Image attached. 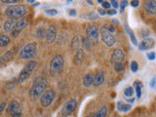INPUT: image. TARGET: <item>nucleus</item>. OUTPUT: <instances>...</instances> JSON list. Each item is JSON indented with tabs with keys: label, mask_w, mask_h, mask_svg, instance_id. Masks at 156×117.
I'll use <instances>...</instances> for the list:
<instances>
[{
	"label": "nucleus",
	"mask_w": 156,
	"mask_h": 117,
	"mask_svg": "<svg viewBox=\"0 0 156 117\" xmlns=\"http://www.w3.org/2000/svg\"><path fill=\"white\" fill-rule=\"evenodd\" d=\"M110 4L112 5V6H113V8H114V9H116V8H118V7H119L118 2L115 1V0H111V1H110Z\"/></svg>",
	"instance_id": "58836bf2"
},
{
	"label": "nucleus",
	"mask_w": 156,
	"mask_h": 117,
	"mask_svg": "<svg viewBox=\"0 0 156 117\" xmlns=\"http://www.w3.org/2000/svg\"><path fill=\"white\" fill-rule=\"evenodd\" d=\"M114 69H115V71H117V72H120V71H122L124 69V65L123 63H114Z\"/></svg>",
	"instance_id": "c756f323"
},
{
	"label": "nucleus",
	"mask_w": 156,
	"mask_h": 117,
	"mask_svg": "<svg viewBox=\"0 0 156 117\" xmlns=\"http://www.w3.org/2000/svg\"><path fill=\"white\" fill-rule=\"evenodd\" d=\"M87 3H89L90 5H94V4H93V2H92V1H87Z\"/></svg>",
	"instance_id": "09e8293b"
},
{
	"label": "nucleus",
	"mask_w": 156,
	"mask_h": 117,
	"mask_svg": "<svg viewBox=\"0 0 156 117\" xmlns=\"http://www.w3.org/2000/svg\"><path fill=\"white\" fill-rule=\"evenodd\" d=\"M27 2H28V3H33L34 1H33V0H27Z\"/></svg>",
	"instance_id": "de8ad7c7"
},
{
	"label": "nucleus",
	"mask_w": 156,
	"mask_h": 117,
	"mask_svg": "<svg viewBox=\"0 0 156 117\" xmlns=\"http://www.w3.org/2000/svg\"><path fill=\"white\" fill-rule=\"evenodd\" d=\"M65 65V58L62 56L58 55L53 58V60L50 62V73L52 76H56L60 73Z\"/></svg>",
	"instance_id": "7ed1b4c3"
},
{
	"label": "nucleus",
	"mask_w": 156,
	"mask_h": 117,
	"mask_svg": "<svg viewBox=\"0 0 156 117\" xmlns=\"http://www.w3.org/2000/svg\"><path fill=\"white\" fill-rule=\"evenodd\" d=\"M76 106H77V101H76V100H74V99L68 100L62 106V109H61V114H62V117L70 116L73 113V111L76 109Z\"/></svg>",
	"instance_id": "0eeeda50"
},
{
	"label": "nucleus",
	"mask_w": 156,
	"mask_h": 117,
	"mask_svg": "<svg viewBox=\"0 0 156 117\" xmlns=\"http://www.w3.org/2000/svg\"><path fill=\"white\" fill-rule=\"evenodd\" d=\"M36 54V44L29 43L24 46L20 52V58L22 60H31Z\"/></svg>",
	"instance_id": "39448f33"
},
{
	"label": "nucleus",
	"mask_w": 156,
	"mask_h": 117,
	"mask_svg": "<svg viewBox=\"0 0 156 117\" xmlns=\"http://www.w3.org/2000/svg\"><path fill=\"white\" fill-rule=\"evenodd\" d=\"M134 89L136 91V98L140 99L141 95H143V84H141L140 81H135L134 82Z\"/></svg>",
	"instance_id": "a211bd4d"
},
{
	"label": "nucleus",
	"mask_w": 156,
	"mask_h": 117,
	"mask_svg": "<svg viewBox=\"0 0 156 117\" xmlns=\"http://www.w3.org/2000/svg\"><path fill=\"white\" fill-rule=\"evenodd\" d=\"M98 12H99V14L101 15V16H105V15L106 14L105 10V9H101V8H99V9H98Z\"/></svg>",
	"instance_id": "a19ab883"
},
{
	"label": "nucleus",
	"mask_w": 156,
	"mask_h": 117,
	"mask_svg": "<svg viewBox=\"0 0 156 117\" xmlns=\"http://www.w3.org/2000/svg\"><path fill=\"white\" fill-rule=\"evenodd\" d=\"M70 46L72 50H78V48L80 46V39L78 36H74L72 38V41L70 43Z\"/></svg>",
	"instance_id": "b1692460"
},
{
	"label": "nucleus",
	"mask_w": 156,
	"mask_h": 117,
	"mask_svg": "<svg viewBox=\"0 0 156 117\" xmlns=\"http://www.w3.org/2000/svg\"><path fill=\"white\" fill-rule=\"evenodd\" d=\"M15 26V23H14V20H11V19H9L7 20L6 22L4 23L3 24V30L5 32H11L12 31V29Z\"/></svg>",
	"instance_id": "aec40b11"
},
{
	"label": "nucleus",
	"mask_w": 156,
	"mask_h": 117,
	"mask_svg": "<svg viewBox=\"0 0 156 117\" xmlns=\"http://www.w3.org/2000/svg\"><path fill=\"white\" fill-rule=\"evenodd\" d=\"M2 3H8V4H16L18 3L17 0H1Z\"/></svg>",
	"instance_id": "e433bc0d"
},
{
	"label": "nucleus",
	"mask_w": 156,
	"mask_h": 117,
	"mask_svg": "<svg viewBox=\"0 0 156 117\" xmlns=\"http://www.w3.org/2000/svg\"><path fill=\"white\" fill-rule=\"evenodd\" d=\"M155 53L154 52H150V53H148L147 54V58H148V60H150V61H153L154 58H155Z\"/></svg>",
	"instance_id": "c9c22d12"
},
{
	"label": "nucleus",
	"mask_w": 156,
	"mask_h": 117,
	"mask_svg": "<svg viewBox=\"0 0 156 117\" xmlns=\"http://www.w3.org/2000/svg\"><path fill=\"white\" fill-rule=\"evenodd\" d=\"M83 58H84V51H83L82 49H78L74 56V62L76 65H79V63L82 62Z\"/></svg>",
	"instance_id": "4be33fe9"
},
{
	"label": "nucleus",
	"mask_w": 156,
	"mask_h": 117,
	"mask_svg": "<svg viewBox=\"0 0 156 117\" xmlns=\"http://www.w3.org/2000/svg\"><path fill=\"white\" fill-rule=\"evenodd\" d=\"M28 23V21L27 18H23L21 20H18V21L15 23V26L11 31V35L13 37H18L24 28L27 27Z\"/></svg>",
	"instance_id": "9d476101"
},
{
	"label": "nucleus",
	"mask_w": 156,
	"mask_h": 117,
	"mask_svg": "<svg viewBox=\"0 0 156 117\" xmlns=\"http://www.w3.org/2000/svg\"><path fill=\"white\" fill-rule=\"evenodd\" d=\"M56 98V92L50 89V90H46V92L41 96L40 98V104L43 107H49L52 102L54 101Z\"/></svg>",
	"instance_id": "6e6552de"
},
{
	"label": "nucleus",
	"mask_w": 156,
	"mask_h": 117,
	"mask_svg": "<svg viewBox=\"0 0 156 117\" xmlns=\"http://www.w3.org/2000/svg\"><path fill=\"white\" fill-rule=\"evenodd\" d=\"M139 69V65H138V62L133 61L131 62V70L133 71V72H136Z\"/></svg>",
	"instance_id": "7c9ffc66"
},
{
	"label": "nucleus",
	"mask_w": 156,
	"mask_h": 117,
	"mask_svg": "<svg viewBox=\"0 0 156 117\" xmlns=\"http://www.w3.org/2000/svg\"><path fill=\"white\" fill-rule=\"evenodd\" d=\"M87 18L89 19L90 21H96V20H98V18H99V16H98L96 12H91V13L87 16Z\"/></svg>",
	"instance_id": "2f4dec72"
},
{
	"label": "nucleus",
	"mask_w": 156,
	"mask_h": 117,
	"mask_svg": "<svg viewBox=\"0 0 156 117\" xmlns=\"http://www.w3.org/2000/svg\"><path fill=\"white\" fill-rule=\"evenodd\" d=\"M106 114H107V107L105 105L101 108H100V110L96 112V113H92L90 115H88L87 117H105Z\"/></svg>",
	"instance_id": "412c9836"
},
{
	"label": "nucleus",
	"mask_w": 156,
	"mask_h": 117,
	"mask_svg": "<svg viewBox=\"0 0 156 117\" xmlns=\"http://www.w3.org/2000/svg\"><path fill=\"white\" fill-rule=\"evenodd\" d=\"M105 81V73L104 72H98L94 76V86H100Z\"/></svg>",
	"instance_id": "f3484780"
},
{
	"label": "nucleus",
	"mask_w": 156,
	"mask_h": 117,
	"mask_svg": "<svg viewBox=\"0 0 156 117\" xmlns=\"http://www.w3.org/2000/svg\"><path fill=\"white\" fill-rule=\"evenodd\" d=\"M48 85V80L44 76H38L34 79L32 86L29 90V97L33 100H37L46 92V88Z\"/></svg>",
	"instance_id": "f257e3e1"
},
{
	"label": "nucleus",
	"mask_w": 156,
	"mask_h": 117,
	"mask_svg": "<svg viewBox=\"0 0 156 117\" xmlns=\"http://www.w3.org/2000/svg\"><path fill=\"white\" fill-rule=\"evenodd\" d=\"M132 108V105L129 104H125L123 101H118L117 102V109L120 112H127Z\"/></svg>",
	"instance_id": "6ab92c4d"
},
{
	"label": "nucleus",
	"mask_w": 156,
	"mask_h": 117,
	"mask_svg": "<svg viewBox=\"0 0 156 117\" xmlns=\"http://www.w3.org/2000/svg\"><path fill=\"white\" fill-rule=\"evenodd\" d=\"M127 4H128V2L127 1H122L121 2V8H120V13H123L124 12V9L126 8Z\"/></svg>",
	"instance_id": "f704fd0d"
},
{
	"label": "nucleus",
	"mask_w": 156,
	"mask_h": 117,
	"mask_svg": "<svg viewBox=\"0 0 156 117\" xmlns=\"http://www.w3.org/2000/svg\"><path fill=\"white\" fill-rule=\"evenodd\" d=\"M139 4H140V1H138V0H133V1H131L132 7H138Z\"/></svg>",
	"instance_id": "4c0bfd02"
},
{
	"label": "nucleus",
	"mask_w": 156,
	"mask_h": 117,
	"mask_svg": "<svg viewBox=\"0 0 156 117\" xmlns=\"http://www.w3.org/2000/svg\"><path fill=\"white\" fill-rule=\"evenodd\" d=\"M10 38L7 36V35H1L0 36V47L1 48H3V47H5V46H7L8 44L10 43Z\"/></svg>",
	"instance_id": "393cba45"
},
{
	"label": "nucleus",
	"mask_w": 156,
	"mask_h": 117,
	"mask_svg": "<svg viewBox=\"0 0 156 117\" xmlns=\"http://www.w3.org/2000/svg\"><path fill=\"white\" fill-rule=\"evenodd\" d=\"M28 12V9L27 5L23 4H18V5H12L9 6L5 10V15L11 20H17V19H23V16H26Z\"/></svg>",
	"instance_id": "f03ea898"
},
{
	"label": "nucleus",
	"mask_w": 156,
	"mask_h": 117,
	"mask_svg": "<svg viewBox=\"0 0 156 117\" xmlns=\"http://www.w3.org/2000/svg\"><path fill=\"white\" fill-rule=\"evenodd\" d=\"M144 10L149 15L156 14V1H145L144 4Z\"/></svg>",
	"instance_id": "2eb2a0df"
},
{
	"label": "nucleus",
	"mask_w": 156,
	"mask_h": 117,
	"mask_svg": "<svg viewBox=\"0 0 156 117\" xmlns=\"http://www.w3.org/2000/svg\"><path fill=\"white\" fill-rule=\"evenodd\" d=\"M125 61V54L121 49H115L111 54V62L113 63H123Z\"/></svg>",
	"instance_id": "f8f14e48"
},
{
	"label": "nucleus",
	"mask_w": 156,
	"mask_h": 117,
	"mask_svg": "<svg viewBox=\"0 0 156 117\" xmlns=\"http://www.w3.org/2000/svg\"><path fill=\"white\" fill-rule=\"evenodd\" d=\"M13 53H14V50H13V49H11L10 51H8L5 54H3V55L1 56V58H0V63H1V65H4L5 62H8L10 58H12Z\"/></svg>",
	"instance_id": "5701e85b"
},
{
	"label": "nucleus",
	"mask_w": 156,
	"mask_h": 117,
	"mask_svg": "<svg viewBox=\"0 0 156 117\" xmlns=\"http://www.w3.org/2000/svg\"><path fill=\"white\" fill-rule=\"evenodd\" d=\"M107 29H108V30L112 33V32H114V30H115V29H114V27L113 26H110V27H107Z\"/></svg>",
	"instance_id": "c03bdc74"
},
{
	"label": "nucleus",
	"mask_w": 156,
	"mask_h": 117,
	"mask_svg": "<svg viewBox=\"0 0 156 117\" xmlns=\"http://www.w3.org/2000/svg\"><path fill=\"white\" fill-rule=\"evenodd\" d=\"M101 39L104 43L106 46L108 47H112L115 44V38L112 35V33L107 29V27L105 26L101 27Z\"/></svg>",
	"instance_id": "1a4fd4ad"
},
{
	"label": "nucleus",
	"mask_w": 156,
	"mask_h": 117,
	"mask_svg": "<svg viewBox=\"0 0 156 117\" xmlns=\"http://www.w3.org/2000/svg\"><path fill=\"white\" fill-rule=\"evenodd\" d=\"M154 47V40L152 38H145L143 41L140 43L139 49L140 51H145V50H149V49Z\"/></svg>",
	"instance_id": "4468645a"
},
{
	"label": "nucleus",
	"mask_w": 156,
	"mask_h": 117,
	"mask_svg": "<svg viewBox=\"0 0 156 117\" xmlns=\"http://www.w3.org/2000/svg\"><path fill=\"white\" fill-rule=\"evenodd\" d=\"M82 82H83V86L86 88H89L92 85H94V76H93V74H91V73H88V74H86L83 77Z\"/></svg>",
	"instance_id": "dca6fc26"
},
{
	"label": "nucleus",
	"mask_w": 156,
	"mask_h": 117,
	"mask_svg": "<svg viewBox=\"0 0 156 117\" xmlns=\"http://www.w3.org/2000/svg\"><path fill=\"white\" fill-rule=\"evenodd\" d=\"M6 113L11 117H22L23 108H22L21 104L17 101H12L7 105Z\"/></svg>",
	"instance_id": "423d86ee"
},
{
	"label": "nucleus",
	"mask_w": 156,
	"mask_h": 117,
	"mask_svg": "<svg viewBox=\"0 0 156 117\" xmlns=\"http://www.w3.org/2000/svg\"><path fill=\"white\" fill-rule=\"evenodd\" d=\"M86 33H87V38L89 39L91 43L97 44L99 42V29H98L97 26H89L86 28Z\"/></svg>",
	"instance_id": "9b49d317"
},
{
	"label": "nucleus",
	"mask_w": 156,
	"mask_h": 117,
	"mask_svg": "<svg viewBox=\"0 0 156 117\" xmlns=\"http://www.w3.org/2000/svg\"><path fill=\"white\" fill-rule=\"evenodd\" d=\"M155 81H156V77H153L152 79H151V81H150V87L151 88H154L155 87V83H156Z\"/></svg>",
	"instance_id": "79ce46f5"
},
{
	"label": "nucleus",
	"mask_w": 156,
	"mask_h": 117,
	"mask_svg": "<svg viewBox=\"0 0 156 117\" xmlns=\"http://www.w3.org/2000/svg\"><path fill=\"white\" fill-rule=\"evenodd\" d=\"M155 23H156V20H155Z\"/></svg>",
	"instance_id": "8fccbe9b"
},
{
	"label": "nucleus",
	"mask_w": 156,
	"mask_h": 117,
	"mask_svg": "<svg viewBox=\"0 0 156 117\" xmlns=\"http://www.w3.org/2000/svg\"><path fill=\"white\" fill-rule=\"evenodd\" d=\"M134 92H135L134 88L129 86L124 90V95H125V97H127V99H130V98H132L134 96Z\"/></svg>",
	"instance_id": "bb28decb"
},
{
	"label": "nucleus",
	"mask_w": 156,
	"mask_h": 117,
	"mask_svg": "<svg viewBox=\"0 0 156 117\" xmlns=\"http://www.w3.org/2000/svg\"><path fill=\"white\" fill-rule=\"evenodd\" d=\"M125 29H126V31H127V32H128V33L130 34V38H131V41L133 42V44H134V45H136V44H138V41H136V38L135 37V34H134V32L130 30V28L128 27V26H126V27H125Z\"/></svg>",
	"instance_id": "cd10ccee"
},
{
	"label": "nucleus",
	"mask_w": 156,
	"mask_h": 117,
	"mask_svg": "<svg viewBox=\"0 0 156 117\" xmlns=\"http://www.w3.org/2000/svg\"><path fill=\"white\" fill-rule=\"evenodd\" d=\"M68 12H69V16H73V17L76 16V10L75 9H71Z\"/></svg>",
	"instance_id": "37998d69"
},
{
	"label": "nucleus",
	"mask_w": 156,
	"mask_h": 117,
	"mask_svg": "<svg viewBox=\"0 0 156 117\" xmlns=\"http://www.w3.org/2000/svg\"><path fill=\"white\" fill-rule=\"evenodd\" d=\"M116 13L117 12H116L115 9H109V10H107V11H106V14L110 15V16H112V15H115Z\"/></svg>",
	"instance_id": "ea45409f"
},
{
	"label": "nucleus",
	"mask_w": 156,
	"mask_h": 117,
	"mask_svg": "<svg viewBox=\"0 0 156 117\" xmlns=\"http://www.w3.org/2000/svg\"><path fill=\"white\" fill-rule=\"evenodd\" d=\"M57 38V28L55 26H49L47 29V34H46V41L48 44H51L55 41V39Z\"/></svg>",
	"instance_id": "ddd939ff"
},
{
	"label": "nucleus",
	"mask_w": 156,
	"mask_h": 117,
	"mask_svg": "<svg viewBox=\"0 0 156 117\" xmlns=\"http://www.w3.org/2000/svg\"><path fill=\"white\" fill-rule=\"evenodd\" d=\"M5 105H6V104H5V102H2V104H1V109H0V112H2V111L4 110Z\"/></svg>",
	"instance_id": "a18cd8bd"
},
{
	"label": "nucleus",
	"mask_w": 156,
	"mask_h": 117,
	"mask_svg": "<svg viewBox=\"0 0 156 117\" xmlns=\"http://www.w3.org/2000/svg\"><path fill=\"white\" fill-rule=\"evenodd\" d=\"M37 66V62L35 61H29L24 67L23 68V70L21 73L19 74L18 77V82L19 83H23L26 81L27 78L30 76V74L33 72V70L35 69V67Z\"/></svg>",
	"instance_id": "20e7f679"
},
{
	"label": "nucleus",
	"mask_w": 156,
	"mask_h": 117,
	"mask_svg": "<svg viewBox=\"0 0 156 117\" xmlns=\"http://www.w3.org/2000/svg\"><path fill=\"white\" fill-rule=\"evenodd\" d=\"M45 13L48 15V16H56V15H58V10H56V9H48L45 11Z\"/></svg>",
	"instance_id": "473e14b6"
},
{
	"label": "nucleus",
	"mask_w": 156,
	"mask_h": 117,
	"mask_svg": "<svg viewBox=\"0 0 156 117\" xmlns=\"http://www.w3.org/2000/svg\"><path fill=\"white\" fill-rule=\"evenodd\" d=\"M101 6L104 9H107V10H109L110 9V6H111V4L110 2H107V1H104L101 4Z\"/></svg>",
	"instance_id": "72a5a7b5"
},
{
	"label": "nucleus",
	"mask_w": 156,
	"mask_h": 117,
	"mask_svg": "<svg viewBox=\"0 0 156 117\" xmlns=\"http://www.w3.org/2000/svg\"><path fill=\"white\" fill-rule=\"evenodd\" d=\"M90 41H89V39L88 38H85V37H83L82 38V45L84 48H86V50H89L90 49Z\"/></svg>",
	"instance_id": "c85d7f7f"
},
{
	"label": "nucleus",
	"mask_w": 156,
	"mask_h": 117,
	"mask_svg": "<svg viewBox=\"0 0 156 117\" xmlns=\"http://www.w3.org/2000/svg\"><path fill=\"white\" fill-rule=\"evenodd\" d=\"M112 23H117V24H118L119 23V22L118 21H117V20L116 19H113V20H112V21H111Z\"/></svg>",
	"instance_id": "49530a36"
},
{
	"label": "nucleus",
	"mask_w": 156,
	"mask_h": 117,
	"mask_svg": "<svg viewBox=\"0 0 156 117\" xmlns=\"http://www.w3.org/2000/svg\"><path fill=\"white\" fill-rule=\"evenodd\" d=\"M46 34H47V31L44 27H39L36 30V37L39 39H42L44 37L46 38Z\"/></svg>",
	"instance_id": "a878e982"
}]
</instances>
